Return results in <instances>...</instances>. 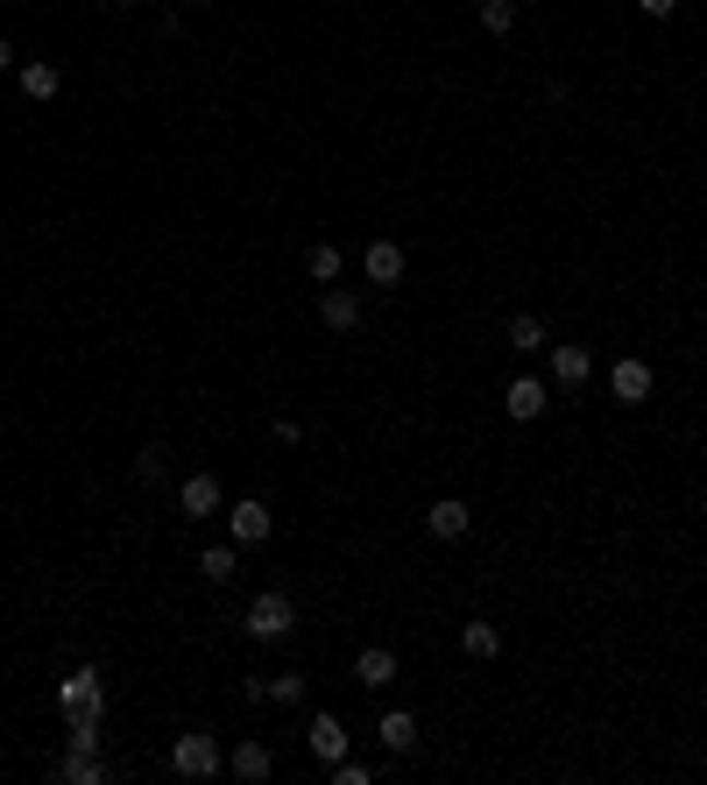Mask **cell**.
<instances>
[{
  "label": "cell",
  "mask_w": 707,
  "mask_h": 785,
  "mask_svg": "<svg viewBox=\"0 0 707 785\" xmlns=\"http://www.w3.org/2000/svg\"><path fill=\"white\" fill-rule=\"evenodd\" d=\"M375 772H368V764H361V758H333V785H368Z\"/></svg>",
  "instance_id": "obj_24"
},
{
  "label": "cell",
  "mask_w": 707,
  "mask_h": 785,
  "mask_svg": "<svg viewBox=\"0 0 707 785\" xmlns=\"http://www.w3.org/2000/svg\"><path fill=\"white\" fill-rule=\"evenodd\" d=\"M305 277H311V283H333V277H340V248H333V241H319V248L305 255Z\"/></svg>",
  "instance_id": "obj_21"
},
{
  "label": "cell",
  "mask_w": 707,
  "mask_h": 785,
  "mask_svg": "<svg viewBox=\"0 0 707 785\" xmlns=\"http://www.w3.org/2000/svg\"><path fill=\"white\" fill-rule=\"evenodd\" d=\"M269 531H276V517H269V503H255V495H240V503L227 509V538L234 546H262Z\"/></svg>",
  "instance_id": "obj_5"
},
{
  "label": "cell",
  "mask_w": 707,
  "mask_h": 785,
  "mask_svg": "<svg viewBox=\"0 0 707 785\" xmlns=\"http://www.w3.org/2000/svg\"><path fill=\"white\" fill-rule=\"evenodd\" d=\"M269 701L297 707V701H305V679H297V672H276V679H269Z\"/></svg>",
  "instance_id": "obj_23"
},
{
  "label": "cell",
  "mask_w": 707,
  "mask_h": 785,
  "mask_svg": "<svg viewBox=\"0 0 707 785\" xmlns=\"http://www.w3.org/2000/svg\"><path fill=\"white\" fill-rule=\"evenodd\" d=\"M57 778H64V785H99V778H107V764H99V750H64Z\"/></svg>",
  "instance_id": "obj_15"
},
{
  "label": "cell",
  "mask_w": 707,
  "mask_h": 785,
  "mask_svg": "<svg viewBox=\"0 0 707 785\" xmlns=\"http://www.w3.org/2000/svg\"><path fill=\"white\" fill-rule=\"evenodd\" d=\"M361 277H368V283H403V248H397V241H368Z\"/></svg>",
  "instance_id": "obj_11"
},
{
  "label": "cell",
  "mask_w": 707,
  "mask_h": 785,
  "mask_svg": "<svg viewBox=\"0 0 707 785\" xmlns=\"http://www.w3.org/2000/svg\"><path fill=\"white\" fill-rule=\"evenodd\" d=\"M460 644H468V658H495V652H503V630H495V623H468V630H460Z\"/></svg>",
  "instance_id": "obj_20"
},
{
  "label": "cell",
  "mask_w": 707,
  "mask_h": 785,
  "mask_svg": "<svg viewBox=\"0 0 707 785\" xmlns=\"http://www.w3.org/2000/svg\"><path fill=\"white\" fill-rule=\"evenodd\" d=\"M170 772H177V778H220V772H227V758H220V736L185 729V736L170 743Z\"/></svg>",
  "instance_id": "obj_2"
},
{
  "label": "cell",
  "mask_w": 707,
  "mask_h": 785,
  "mask_svg": "<svg viewBox=\"0 0 707 785\" xmlns=\"http://www.w3.org/2000/svg\"><path fill=\"white\" fill-rule=\"evenodd\" d=\"M468 524H474V509L460 503V495H439V503L425 509V531L432 538H468Z\"/></svg>",
  "instance_id": "obj_9"
},
{
  "label": "cell",
  "mask_w": 707,
  "mask_h": 785,
  "mask_svg": "<svg viewBox=\"0 0 707 785\" xmlns=\"http://www.w3.org/2000/svg\"><path fill=\"white\" fill-rule=\"evenodd\" d=\"M227 772H234L240 785H262L269 772H276V758H269V743H262V736H240V743H234V758H227Z\"/></svg>",
  "instance_id": "obj_7"
},
{
  "label": "cell",
  "mask_w": 707,
  "mask_h": 785,
  "mask_svg": "<svg viewBox=\"0 0 707 785\" xmlns=\"http://www.w3.org/2000/svg\"><path fill=\"white\" fill-rule=\"evenodd\" d=\"M319 319L333 326V333H354V326H361V297L354 291H326L319 297Z\"/></svg>",
  "instance_id": "obj_14"
},
{
  "label": "cell",
  "mask_w": 707,
  "mask_h": 785,
  "mask_svg": "<svg viewBox=\"0 0 707 785\" xmlns=\"http://www.w3.org/2000/svg\"><path fill=\"white\" fill-rule=\"evenodd\" d=\"M481 28H488V36H509V28H517V0H481Z\"/></svg>",
  "instance_id": "obj_22"
},
{
  "label": "cell",
  "mask_w": 707,
  "mask_h": 785,
  "mask_svg": "<svg viewBox=\"0 0 707 785\" xmlns=\"http://www.w3.org/2000/svg\"><path fill=\"white\" fill-rule=\"evenodd\" d=\"M0 71H14V43L8 36H0Z\"/></svg>",
  "instance_id": "obj_27"
},
{
  "label": "cell",
  "mask_w": 707,
  "mask_h": 785,
  "mask_svg": "<svg viewBox=\"0 0 707 785\" xmlns=\"http://www.w3.org/2000/svg\"><path fill=\"white\" fill-rule=\"evenodd\" d=\"M305 743L319 750L326 764L333 758H347V729H340V715H311V729H305Z\"/></svg>",
  "instance_id": "obj_12"
},
{
  "label": "cell",
  "mask_w": 707,
  "mask_h": 785,
  "mask_svg": "<svg viewBox=\"0 0 707 785\" xmlns=\"http://www.w3.org/2000/svg\"><path fill=\"white\" fill-rule=\"evenodd\" d=\"M71 750H99V722H71Z\"/></svg>",
  "instance_id": "obj_25"
},
{
  "label": "cell",
  "mask_w": 707,
  "mask_h": 785,
  "mask_svg": "<svg viewBox=\"0 0 707 785\" xmlns=\"http://www.w3.org/2000/svg\"><path fill=\"white\" fill-rule=\"evenodd\" d=\"M509 347H517V354H538V347H552V340H545V319L517 312V319H509Z\"/></svg>",
  "instance_id": "obj_18"
},
{
  "label": "cell",
  "mask_w": 707,
  "mask_h": 785,
  "mask_svg": "<svg viewBox=\"0 0 707 785\" xmlns=\"http://www.w3.org/2000/svg\"><path fill=\"white\" fill-rule=\"evenodd\" d=\"M57 707H64V722H99V707H107V687H99L93 666H79L57 687Z\"/></svg>",
  "instance_id": "obj_3"
},
{
  "label": "cell",
  "mask_w": 707,
  "mask_h": 785,
  "mask_svg": "<svg viewBox=\"0 0 707 785\" xmlns=\"http://www.w3.org/2000/svg\"><path fill=\"white\" fill-rule=\"evenodd\" d=\"M191 8H205V0H191Z\"/></svg>",
  "instance_id": "obj_29"
},
{
  "label": "cell",
  "mask_w": 707,
  "mask_h": 785,
  "mask_svg": "<svg viewBox=\"0 0 707 785\" xmlns=\"http://www.w3.org/2000/svg\"><path fill=\"white\" fill-rule=\"evenodd\" d=\"M382 750L389 758H411L417 750V722L411 715H382Z\"/></svg>",
  "instance_id": "obj_16"
},
{
  "label": "cell",
  "mask_w": 707,
  "mask_h": 785,
  "mask_svg": "<svg viewBox=\"0 0 707 785\" xmlns=\"http://www.w3.org/2000/svg\"><path fill=\"white\" fill-rule=\"evenodd\" d=\"M199 573H205V581H234V573H240V546H205L199 552Z\"/></svg>",
  "instance_id": "obj_17"
},
{
  "label": "cell",
  "mask_w": 707,
  "mask_h": 785,
  "mask_svg": "<svg viewBox=\"0 0 707 785\" xmlns=\"http://www.w3.org/2000/svg\"><path fill=\"white\" fill-rule=\"evenodd\" d=\"M114 8H134V0H114Z\"/></svg>",
  "instance_id": "obj_28"
},
{
  "label": "cell",
  "mask_w": 707,
  "mask_h": 785,
  "mask_svg": "<svg viewBox=\"0 0 707 785\" xmlns=\"http://www.w3.org/2000/svg\"><path fill=\"white\" fill-rule=\"evenodd\" d=\"M240 623H248V637L255 644H283L297 630V601L283 595V587H269V595H255L248 601V616H240Z\"/></svg>",
  "instance_id": "obj_1"
},
{
  "label": "cell",
  "mask_w": 707,
  "mask_h": 785,
  "mask_svg": "<svg viewBox=\"0 0 707 785\" xmlns=\"http://www.w3.org/2000/svg\"><path fill=\"white\" fill-rule=\"evenodd\" d=\"M354 679L361 687H389V679H397V652H389V644H368V652L354 658Z\"/></svg>",
  "instance_id": "obj_13"
},
{
  "label": "cell",
  "mask_w": 707,
  "mask_h": 785,
  "mask_svg": "<svg viewBox=\"0 0 707 785\" xmlns=\"http://www.w3.org/2000/svg\"><path fill=\"white\" fill-rule=\"evenodd\" d=\"M637 8H644V14H651V22H665V14H672V8H680V0H637Z\"/></svg>",
  "instance_id": "obj_26"
},
{
  "label": "cell",
  "mask_w": 707,
  "mask_h": 785,
  "mask_svg": "<svg viewBox=\"0 0 707 785\" xmlns=\"http://www.w3.org/2000/svg\"><path fill=\"white\" fill-rule=\"evenodd\" d=\"M177 509H185V524L213 517V509H220V481L213 474H185V481H177Z\"/></svg>",
  "instance_id": "obj_8"
},
{
  "label": "cell",
  "mask_w": 707,
  "mask_h": 785,
  "mask_svg": "<svg viewBox=\"0 0 707 785\" xmlns=\"http://www.w3.org/2000/svg\"><path fill=\"white\" fill-rule=\"evenodd\" d=\"M523 8H538V0H523Z\"/></svg>",
  "instance_id": "obj_30"
},
{
  "label": "cell",
  "mask_w": 707,
  "mask_h": 785,
  "mask_svg": "<svg viewBox=\"0 0 707 785\" xmlns=\"http://www.w3.org/2000/svg\"><path fill=\"white\" fill-rule=\"evenodd\" d=\"M588 375H594V354H588V347H574V340L552 347V383H559V389H580Z\"/></svg>",
  "instance_id": "obj_10"
},
{
  "label": "cell",
  "mask_w": 707,
  "mask_h": 785,
  "mask_svg": "<svg viewBox=\"0 0 707 785\" xmlns=\"http://www.w3.org/2000/svg\"><path fill=\"white\" fill-rule=\"evenodd\" d=\"M57 85H64V71H57V65H22V93L28 99H57Z\"/></svg>",
  "instance_id": "obj_19"
},
{
  "label": "cell",
  "mask_w": 707,
  "mask_h": 785,
  "mask_svg": "<svg viewBox=\"0 0 707 785\" xmlns=\"http://www.w3.org/2000/svg\"><path fill=\"white\" fill-rule=\"evenodd\" d=\"M545 403H552V383H545V375H517V383L503 389V411L517 418V425H531V418H545Z\"/></svg>",
  "instance_id": "obj_4"
},
{
  "label": "cell",
  "mask_w": 707,
  "mask_h": 785,
  "mask_svg": "<svg viewBox=\"0 0 707 785\" xmlns=\"http://www.w3.org/2000/svg\"><path fill=\"white\" fill-rule=\"evenodd\" d=\"M609 389H615V403H629V411H637L644 397H651V361H637V354H623L609 368Z\"/></svg>",
  "instance_id": "obj_6"
}]
</instances>
